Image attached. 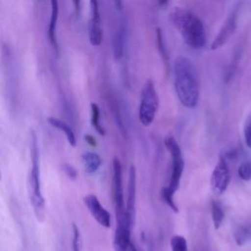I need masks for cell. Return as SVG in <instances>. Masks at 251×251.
<instances>
[{"label":"cell","mask_w":251,"mask_h":251,"mask_svg":"<svg viewBox=\"0 0 251 251\" xmlns=\"http://www.w3.org/2000/svg\"><path fill=\"white\" fill-rule=\"evenodd\" d=\"M238 176L242 180H250L251 179V163L250 162H243L237 171Z\"/></svg>","instance_id":"cell-21"},{"label":"cell","mask_w":251,"mask_h":251,"mask_svg":"<svg viewBox=\"0 0 251 251\" xmlns=\"http://www.w3.org/2000/svg\"><path fill=\"white\" fill-rule=\"evenodd\" d=\"M211 215L214 227L216 229L220 228L225 219V213L222 208V205L216 200H213L211 202Z\"/></svg>","instance_id":"cell-17"},{"label":"cell","mask_w":251,"mask_h":251,"mask_svg":"<svg viewBox=\"0 0 251 251\" xmlns=\"http://www.w3.org/2000/svg\"><path fill=\"white\" fill-rule=\"evenodd\" d=\"M115 3V6L118 10H122L123 9V2L122 0H113Z\"/></svg>","instance_id":"cell-28"},{"label":"cell","mask_w":251,"mask_h":251,"mask_svg":"<svg viewBox=\"0 0 251 251\" xmlns=\"http://www.w3.org/2000/svg\"><path fill=\"white\" fill-rule=\"evenodd\" d=\"M230 181V174L226 161L221 157L211 175V189L216 195H222Z\"/></svg>","instance_id":"cell-8"},{"label":"cell","mask_w":251,"mask_h":251,"mask_svg":"<svg viewBox=\"0 0 251 251\" xmlns=\"http://www.w3.org/2000/svg\"><path fill=\"white\" fill-rule=\"evenodd\" d=\"M84 139H85V141H86L89 145H91V146H96V140L94 139V137H93L92 135L86 134V135L84 136Z\"/></svg>","instance_id":"cell-26"},{"label":"cell","mask_w":251,"mask_h":251,"mask_svg":"<svg viewBox=\"0 0 251 251\" xmlns=\"http://www.w3.org/2000/svg\"><path fill=\"white\" fill-rule=\"evenodd\" d=\"M1 179H2V173H1V170H0V181H1Z\"/></svg>","instance_id":"cell-29"},{"label":"cell","mask_w":251,"mask_h":251,"mask_svg":"<svg viewBox=\"0 0 251 251\" xmlns=\"http://www.w3.org/2000/svg\"><path fill=\"white\" fill-rule=\"evenodd\" d=\"M47 122L49 125H51L52 126L58 128L59 130L63 131L66 135V138L68 140V142L72 145V146H75L76 145V138H75V132L74 130L72 129V127L64 121L58 119V118H55V117H49L47 118Z\"/></svg>","instance_id":"cell-14"},{"label":"cell","mask_w":251,"mask_h":251,"mask_svg":"<svg viewBox=\"0 0 251 251\" xmlns=\"http://www.w3.org/2000/svg\"><path fill=\"white\" fill-rule=\"evenodd\" d=\"M113 197H114V202L116 206L117 226H126V204H125L124 193H123L122 164L118 158H114L113 160Z\"/></svg>","instance_id":"cell-6"},{"label":"cell","mask_w":251,"mask_h":251,"mask_svg":"<svg viewBox=\"0 0 251 251\" xmlns=\"http://www.w3.org/2000/svg\"><path fill=\"white\" fill-rule=\"evenodd\" d=\"M240 5L239 3L235 4L233 8L230 10L228 16L226 17V21L224 22L222 27L220 28L218 34L213 39L211 43V49L217 50L224 46L233 35L236 27H237V19H238V13H239Z\"/></svg>","instance_id":"cell-7"},{"label":"cell","mask_w":251,"mask_h":251,"mask_svg":"<svg viewBox=\"0 0 251 251\" xmlns=\"http://www.w3.org/2000/svg\"><path fill=\"white\" fill-rule=\"evenodd\" d=\"M63 171L65 172V174L67 175V176L73 180H75L77 177V171L76 169L70 165V164H64L63 165Z\"/></svg>","instance_id":"cell-24"},{"label":"cell","mask_w":251,"mask_h":251,"mask_svg":"<svg viewBox=\"0 0 251 251\" xmlns=\"http://www.w3.org/2000/svg\"><path fill=\"white\" fill-rule=\"evenodd\" d=\"M83 202L91 216L100 226L107 228L111 226V215L102 206L96 195L87 194L86 196H84Z\"/></svg>","instance_id":"cell-11"},{"label":"cell","mask_w":251,"mask_h":251,"mask_svg":"<svg viewBox=\"0 0 251 251\" xmlns=\"http://www.w3.org/2000/svg\"><path fill=\"white\" fill-rule=\"evenodd\" d=\"M135 196H136V171L133 165L128 170L127 198L126 202V223L131 230L135 219Z\"/></svg>","instance_id":"cell-10"},{"label":"cell","mask_w":251,"mask_h":251,"mask_svg":"<svg viewBox=\"0 0 251 251\" xmlns=\"http://www.w3.org/2000/svg\"><path fill=\"white\" fill-rule=\"evenodd\" d=\"M170 244L172 251H188L186 239L182 235H174L171 238Z\"/></svg>","instance_id":"cell-19"},{"label":"cell","mask_w":251,"mask_h":251,"mask_svg":"<svg viewBox=\"0 0 251 251\" xmlns=\"http://www.w3.org/2000/svg\"><path fill=\"white\" fill-rule=\"evenodd\" d=\"M156 37H157V48L159 51V54L164 62L165 68L167 70V72L170 71V58L168 55V50L166 47V43L164 40V36H163V32L162 29L160 27L157 28L156 30Z\"/></svg>","instance_id":"cell-16"},{"label":"cell","mask_w":251,"mask_h":251,"mask_svg":"<svg viewBox=\"0 0 251 251\" xmlns=\"http://www.w3.org/2000/svg\"><path fill=\"white\" fill-rule=\"evenodd\" d=\"M126 251H137L133 242L131 241V239H129L126 243Z\"/></svg>","instance_id":"cell-27"},{"label":"cell","mask_w":251,"mask_h":251,"mask_svg":"<svg viewBox=\"0 0 251 251\" xmlns=\"http://www.w3.org/2000/svg\"><path fill=\"white\" fill-rule=\"evenodd\" d=\"M159 107V97L158 93L152 79H147L144 83L141 95L140 104L138 110V119L142 126H150L156 116Z\"/></svg>","instance_id":"cell-4"},{"label":"cell","mask_w":251,"mask_h":251,"mask_svg":"<svg viewBox=\"0 0 251 251\" xmlns=\"http://www.w3.org/2000/svg\"><path fill=\"white\" fill-rule=\"evenodd\" d=\"M73 5L75 10V15L78 16L80 12V7H81V0H73Z\"/></svg>","instance_id":"cell-25"},{"label":"cell","mask_w":251,"mask_h":251,"mask_svg":"<svg viewBox=\"0 0 251 251\" xmlns=\"http://www.w3.org/2000/svg\"><path fill=\"white\" fill-rule=\"evenodd\" d=\"M73 251H81V238L78 227L74 224L73 225Z\"/></svg>","instance_id":"cell-23"},{"label":"cell","mask_w":251,"mask_h":251,"mask_svg":"<svg viewBox=\"0 0 251 251\" xmlns=\"http://www.w3.org/2000/svg\"><path fill=\"white\" fill-rule=\"evenodd\" d=\"M82 163L84 165L85 171L88 174H94L98 171L102 164V160L100 156L94 152H84L81 156Z\"/></svg>","instance_id":"cell-15"},{"label":"cell","mask_w":251,"mask_h":251,"mask_svg":"<svg viewBox=\"0 0 251 251\" xmlns=\"http://www.w3.org/2000/svg\"><path fill=\"white\" fill-rule=\"evenodd\" d=\"M38 143L34 132L31 134L30 140V159L31 166L28 175V195L30 204L32 206L35 218L39 222H43L45 219V200L41 193L40 185V170H39V155H38Z\"/></svg>","instance_id":"cell-3"},{"label":"cell","mask_w":251,"mask_h":251,"mask_svg":"<svg viewBox=\"0 0 251 251\" xmlns=\"http://www.w3.org/2000/svg\"><path fill=\"white\" fill-rule=\"evenodd\" d=\"M126 23L125 20L121 19L113 39V54L116 60L120 59L123 56L125 44H126Z\"/></svg>","instance_id":"cell-12"},{"label":"cell","mask_w":251,"mask_h":251,"mask_svg":"<svg viewBox=\"0 0 251 251\" xmlns=\"http://www.w3.org/2000/svg\"><path fill=\"white\" fill-rule=\"evenodd\" d=\"M174 195L175 193H173L169 188L168 186H165L162 188L161 190V196H162V199L163 201L169 206V208H171L175 213H177L178 212V209H177V206L174 200Z\"/></svg>","instance_id":"cell-20"},{"label":"cell","mask_w":251,"mask_h":251,"mask_svg":"<svg viewBox=\"0 0 251 251\" xmlns=\"http://www.w3.org/2000/svg\"><path fill=\"white\" fill-rule=\"evenodd\" d=\"M51 5V13H50V21L48 26V38L55 49L56 53H58V42L56 36V29H57V23L59 17V3L58 0H50Z\"/></svg>","instance_id":"cell-13"},{"label":"cell","mask_w":251,"mask_h":251,"mask_svg":"<svg viewBox=\"0 0 251 251\" xmlns=\"http://www.w3.org/2000/svg\"><path fill=\"white\" fill-rule=\"evenodd\" d=\"M172 25L179 31L183 41L192 49H200L206 43V33L202 21L192 12L175 8L170 14Z\"/></svg>","instance_id":"cell-2"},{"label":"cell","mask_w":251,"mask_h":251,"mask_svg":"<svg viewBox=\"0 0 251 251\" xmlns=\"http://www.w3.org/2000/svg\"><path fill=\"white\" fill-rule=\"evenodd\" d=\"M174 83L176 93L182 106L193 109L200 94L199 75L194 63L185 56H177L174 62Z\"/></svg>","instance_id":"cell-1"},{"label":"cell","mask_w":251,"mask_h":251,"mask_svg":"<svg viewBox=\"0 0 251 251\" xmlns=\"http://www.w3.org/2000/svg\"><path fill=\"white\" fill-rule=\"evenodd\" d=\"M164 142H165V146H166L167 150L170 152V155L172 158V173H171V178H170L168 188L173 193H176V191L179 187L180 178H181L183 169H184V161L182 158V154H181L179 145L174 136H172V135L166 136Z\"/></svg>","instance_id":"cell-5"},{"label":"cell","mask_w":251,"mask_h":251,"mask_svg":"<svg viewBox=\"0 0 251 251\" xmlns=\"http://www.w3.org/2000/svg\"><path fill=\"white\" fill-rule=\"evenodd\" d=\"M244 141L248 148H251V114L247 116L243 126Z\"/></svg>","instance_id":"cell-22"},{"label":"cell","mask_w":251,"mask_h":251,"mask_svg":"<svg viewBox=\"0 0 251 251\" xmlns=\"http://www.w3.org/2000/svg\"><path fill=\"white\" fill-rule=\"evenodd\" d=\"M90 109H91V125H92V126L95 128V130L100 135H104L105 134V129L100 124V109H99V106L95 103H91Z\"/></svg>","instance_id":"cell-18"},{"label":"cell","mask_w":251,"mask_h":251,"mask_svg":"<svg viewBox=\"0 0 251 251\" xmlns=\"http://www.w3.org/2000/svg\"><path fill=\"white\" fill-rule=\"evenodd\" d=\"M90 19L88 24V37L92 46H100L103 39L102 22L99 8V0H89Z\"/></svg>","instance_id":"cell-9"}]
</instances>
